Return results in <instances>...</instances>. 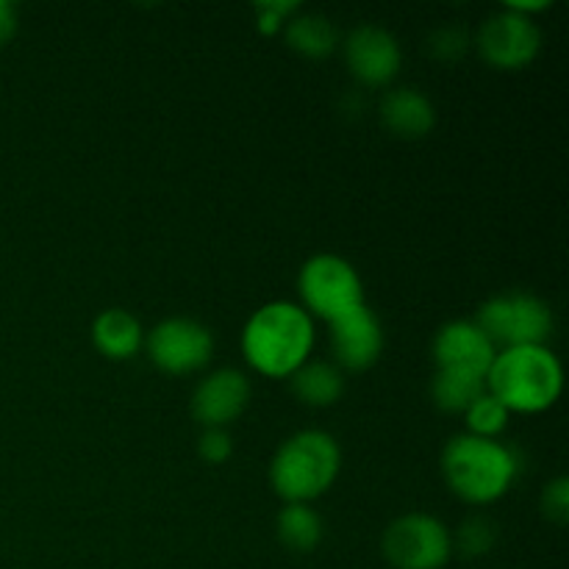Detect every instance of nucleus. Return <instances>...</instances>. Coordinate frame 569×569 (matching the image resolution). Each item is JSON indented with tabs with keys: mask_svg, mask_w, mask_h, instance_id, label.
I'll return each instance as SVG.
<instances>
[{
	"mask_svg": "<svg viewBox=\"0 0 569 569\" xmlns=\"http://www.w3.org/2000/svg\"><path fill=\"white\" fill-rule=\"evenodd\" d=\"M331 326V350L337 359L339 370L361 372L370 370L383 350V328L381 320L370 306H359V309L348 311V315L337 317Z\"/></svg>",
	"mask_w": 569,
	"mask_h": 569,
	"instance_id": "obj_11",
	"label": "nucleus"
},
{
	"mask_svg": "<svg viewBox=\"0 0 569 569\" xmlns=\"http://www.w3.org/2000/svg\"><path fill=\"white\" fill-rule=\"evenodd\" d=\"M298 292L303 298L306 315L333 322L337 317L365 306V287L353 264L333 253H320L309 259L300 270Z\"/></svg>",
	"mask_w": 569,
	"mask_h": 569,
	"instance_id": "obj_6",
	"label": "nucleus"
},
{
	"mask_svg": "<svg viewBox=\"0 0 569 569\" xmlns=\"http://www.w3.org/2000/svg\"><path fill=\"white\" fill-rule=\"evenodd\" d=\"M198 450L209 465H222V461L231 459L233 442L226 428H206L198 442Z\"/></svg>",
	"mask_w": 569,
	"mask_h": 569,
	"instance_id": "obj_24",
	"label": "nucleus"
},
{
	"mask_svg": "<svg viewBox=\"0 0 569 569\" xmlns=\"http://www.w3.org/2000/svg\"><path fill=\"white\" fill-rule=\"evenodd\" d=\"M483 392H487V378L448 370H437V376L431 378V400L448 415H465Z\"/></svg>",
	"mask_w": 569,
	"mask_h": 569,
	"instance_id": "obj_18",
	"label": "nucleus"
},
{
	"mask_svg": "<svg viewBox=\"0 0 569 569\" xmlns=\"http://www.w3.org/2000/svg\"><path fill=\"white\" fill-rule=\"evenodd\" d=\"M278 539L295 553H309L322 539V520L309 503H289L278 515Z\"/></svg>",
	"mask_w": 569,
	"mask_h": 569,
	"instance_id": "obj_19",
	"label": "nucleus"
},
{
	"mask_svg": "<svg viewBox=\"0 0 569 569\" xmlns=\"http://www.w3.org/2000/svg\"><path fill=\"white\" fill-rule=\"evenodd\" d=\"M250 400V383L239 370H214L192 395V415L203 428H226Z\"/></svg>",
	"mask_w": 569,
	"mask_h": 569,
	"instance_id": "obj_13",
	"label": "nucleus"
},
{
	"mask_svg": "<svg viewBox=\"0 0 569 569\" xmlns=\"http://www.w3.org/2000/svg\"><path fill=\"white\" fill-rule=\"evenodd\" d=\"M542 44L537 22L526 14L503 9L489 17L478 31V50L498 70H522L531 64Z\"/></svg>",
	"mask_w": 569,
	"mask_h": 569,
	"instance_id": "obj_9",
	"label": "nucleus"
},
{
	"mask_svg": "<svg viewBox=\"0 0 569 569\" xmlns=\"http://www.w3.org/2000/svg\"><path fill=\"white\" fill-rule=\"evenodd\" d=\"M470 39L459 28H442L431 37V56L439 61H456L467 53Z\"/></svg>",
	"mask_w": 569,
	"mask_h": 569,
	"instance_id": "obj_23",
	"label": "nucleus"
},
{
	"mask_svg": "<svg viewBox=\"0 0 569 569\" xmlns=\"http://www.w3.org/2000/svg\"><path fill=\"white\" fill-rule=\"evenodd\" d=\"M315 322L303 306L276 300L256 311L242 331L244 361L267 378H289L309 361Z\"/></svg>",
	"mask_w": 569,
	"mask_h": 569,
	"instance_id": "obj_1",
	"label": "nucleus"
},
{
	"mask_svg": "<svg viewBox=\"0 0 569 569\" xmlns=\"http://www.w3.org/2000/svg\"><path fill=\"white\" fill-rule=\"evenodd\" d=\"M148 356L167 376H189L203 370L214 353V337L200 322L170 317L148 333Z\"/></svg>",
	"mask_w": 569,
	"mask_h": 569,
	"instance_id": "obj_8",
	"label": "nucleus"
},
{
	"mask_svg": "<svg viewBox=\"0 0 569 569\" xmlns=\"http://www.w3.org/2000/svg\"><path fill=\"white\" fill-rule=\"evenodd\" d=\"M467 420V433L481 439H495L498 433H503V428L509 426V411L500 406V400H495L492 395L483 392L470 409L465 411Z\"/></svg>",
	"mask_w": 569,
	"mask_h": 569,
	"instance_id": "obj_20",
	"label": "nucleus"
},
{
	"mask_svg": "<svg viewBox=\"0 0 569 569\" xmlns=\"http://www.w3.org/2000/svg\"><path fill=\"white\" fill-rule=\"evenodd\" d=\"M345 61L353 78L365 87H387L403 64L400 44L387 28L359 26L345 42Z\"/></svg>",
	"mask_w": 569,
	"mask_h": 569,
	"instance_id": "obj_10",
	"label": "nucleus"
},
{
	"mask_svg": "<svg viewBox=\"0 0 569 569\" xmlns=\"http://www.w3.org/2000/svg\"><path fill=\"white\" fill-rule=\"evenodd\" d=\"M517 470V456L498 439L461 433L442 450L445 483L450 492L472 506H487L503 498L515 483Z\"/></svg>",
	"mask_w": 569,
	"mask_h": 569,
	"instance_id": "obj_3",
	"label": "nucleus"
},
{
	"mask_svg": "<svg viewBox=\"0 0 569 569\" xmlns=\"http://www.w3.org/2000/svg\"><path fill=\"white\" fill-rule=\"evenodd\" d=\"M92 342L100 356L111 361L133 359L144 348V331L126 309H106L92 322Z\"/></svg>",
	"mask_w": 569,
	"mask_h": 569,
	"instance_id": "obj_15",
	"label": "nucleus"
},
{
	"mask_svg": "<svg viewBox=\"0 0 569 569\" xmlns=\"http://www.w3.org/2000/svg\"><path fill=\"white\" fill-rule=\"evenodd\" d=\"M292 392L300 403L315 406V409H326L333 406L345 392V376L337 365L328 361H306L300 370L289 376Z\"/></svg>",
	"mask_w": 569,
	"mask_h": 569,
	"instance_id": "obj_16",
	"label": "nucleus"
},
{
	"mask_svg": "<svg viewBox=\"0 0 569 569\" xmlns=\"http://www.w3.org/2000/svg\"><path fill=\"white\" fill-rule=\"evenodd\" d=\"M283 37L287 44L295 53L306 56V59H326L337 50V28L331 26V20L320 14H295L287 20L283 28Z\"/></svg>",
	"mask_w": 569,
	"mask_h": 569,
	"instance_id": "obj_17",
	"label": "nucleus"
},
{
	"mask_svg": "<svg viewBox=\"0 0 569 569\" xmlns=\"http://www.w3.org/2000/svg\"><path fill=\"white\" fill-rule=\"evenodd\" d=\"M498 348L489 342L487 333L476 326V320H453L439 328L433 339V361L439 370L465 372V376L487 378Z\"/></svg>",
	"mask_w": 569,
	"mask_h": 569,
	"instance_id": "obj_12",
	"label": "nucleus"
},
{
	"mask_svg": "<svg viewBox=\"0 0 569 569\" xmlns=\"http://www.w3.org/2000/svg\"><path fill=\"white\" fill-rule=\"evenodd\" d=\"M476 326L498 350L545 345L553 331V311L542 298L528 292L495 295L478 309Z\"/></svg>",
	"mask_w": 569,
	"mask_h": 569,
	"instance_id": "obj_5",
	"label": "nucleus"
},
{
	"mask_svg": "<svg viewBox=\"0 0 569 569\" xmlns=\"http://www.w3.org/2000/svg\"><path fill=\"white\" fill-rule=\"evenodd\" d=\"M565 370L548 345L498 350L487 372V392L509 415H539L559 400Z\"/></svg>",
	"mask_w": 569,
	"mask_h": 569,
	"instance_id": "obj_2",
	"label": "nucleus"
},
{
	"mask_svg": "<svg viewBox=\"0 0 569 569\" xmlns=\"http://www.w3.org/2000/svg\"><path fill=\"white\" fill-rule=\"evenodd\" d=\"M542 511L548 520L559 522V526H565V522L569 520V481L567 478H556V481H550L548 487H545Z\"/></svg>",
	"mask_w": 569,
	"mask_h": 569,
	"instance_id": "obj_22",
	"label": "nucleus"
},
{
	"mask_svg": "<svg viewBox=\"0 0 569 569\" xmlns=\"http://www.w3.org/2000/svg\"><path fill=\"white\" fill-rule=\"evenodd\" d=\"M381 122L400 139H422L437 122L433 103L417 89H392L381 98Z\"/></svg>",
	"mask_w": 569,
	"mask_h": 569,
	"instance_id": "obj_14",
	"label": "nucleus"
},
{
	"mask_svg": "<svg viewBox=\"0 0 569 569\" xmlns=\"http://www.w3.org/2000/svg\"><path fill=\"white\" fill-rule=\"evenodd\" d=\"M495 545H498V526L489 517L476 515L461 522L453 548H459L467 559H478V556H487Z\"/></svg>",
	"mask_w": 569,
	"mask_h": 569,
	"instance_id": "obj_21",
	"label": "nucleus"
},
{
	"mask_svg": "<svg viewBox=\"0 0 569 569\" xmlns=\"http://www.w3.org/2000/svg\"><path fill=\"white\" fill-rule=\"evenodd\" d=\"M383 559L395 569H442L453 556V537L431 515H403L383 531Z\"/></svg>",
	"mask_w": 569,
	"mask_h": 569,
	"instance_id": "obj_7",
	"label": "nucleus"
},
{
	"mask_svg": "<svg viewBox=\"0 0 569 569\" xmlns=\"http://www.w3.org/2000/svg\"><path fill=\"white\" fill-rule=\"evenodd\" d=\"M298 11V3H259L256 6V14H259V33L272 37V33L281 31V26H287L289 17H295Z\"/></svg>",
	"mask_w": 569,
	"mask_h": 569,
	"instance_id": "obj_25",
	"label": "nucleus"
},
{
	"mask_svg": "<svg viewBox=\"0 0 569 569\" xmlns=\"http://www.w3.org/2000/svg\"><path fill=\"white\" fill-rule=\"evenodd\" d=\"M17 33V9L9 0H0V48Z\"/></svg>",
	"mask_w": 569,
	"mask_h": 569,
	"instance_id": "obj_26",
	"label": "nucleus"
},
{
	"mask_svg": "<svg viewBox=\"0 0 569 569\" xmlns=\"http://www.w3.org/2000/svg\"><path fill=\"white\" fill-rule=\"evenodd\" d=\"M342 453L331 433L300 431L278 448L270 465V483L287 503H311L337 481Z\"/></svg>",
	"mask_w": 569,
	"mask_h": 569,
	"instance_id": "obj_4",
	"label": "nucleus"
}]
</instances>
